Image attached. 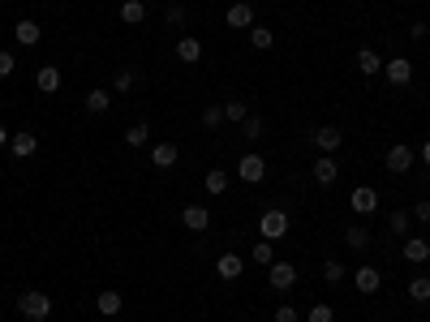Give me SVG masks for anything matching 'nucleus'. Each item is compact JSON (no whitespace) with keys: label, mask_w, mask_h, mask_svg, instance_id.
<instances>
[{"label":"nucleus","mask_w":430,"mask_h":322,"mask_svg":"<svg viewBox=\"0 0 430 322\" xmlns=\"http://www.w3.org/2000/svg\"><path fill=\"white\" fill-rule=\"evenodd\" d=\"M18 314L30 318V322H43L47 314H52V301H47V293H22L18 297Z\"/></svg>","instance_id":"f257e3e1"},{"label":"nucleus","mask_w":430,"mask_h":322,"mask_svg":"<svg viewBox=\"0 0 430 322\" xmlns=\"http://www.w3.org/2000/svg\"><path fill=\"white\" fill-rule=\"evenodd\" d=\"M259 232H263V240H284V232H289V215H284L280 206L263 211L259 215Z\"/></svg>","instance_id":"f03ea898"},{"label":"nucleus","mask_w":430,"mask_h":322,"mask_svg":"<svg viewBox=\"0 0 430 322\" xmlns=\"http://www.w3.org/2000/svg\"><path fill=\"white\" fill-rule=\"evenodd\" d=\"M237 176H241V181H246V185H259V181H263V176H267V159L250 151V155L241 159V164H237Z\"/></svg>","instance_id":"7ed1b4c3"},{"label":"nucleus","mask_w":430,"mask_h":322,"mask_svg":"<svg viewBox=\"0 0 430 322\" xmlns=\"http://www.w3.org/2000/svg\"><path fill=\"white\" fill-rule=\"evenodd\" d=\"M348 202H353V211H357V215H374V211H379V193H374L370 185H357Z\"/></svg>","instance_id":"20e7f679"},{"label":"nucleus","mask_w":430,"mask_h":322,"mask_svg":"<svg viewBox=\"0 0 430 322\" xmlns=\"http://www.w3.org/2000/svg\"><path fill=\"white\" fill-rule=\"evenodd\" d=\"M353 284H357V293H361V297H374V293H379V284H383V275H379L374 267H357V271H353Z\"/></svg>","instance_id":"39448f33"},{"label":"nucleus","mask_w":430,"mask_h":322,"mask_svg":"<svg viewBox=\"0 0 430 322\" xmlns=\"http://www.w3.org/2000/svg\"><path fill=\"white\" fill-rule=\"evenodd\" d=\"M241 271H246L241 253H219V258H215V275H219V280H241Z\"/></svg>","instance_id":"423d86ee"},{"label":"nucleus","mask_w":430,"mask_h":322,"mask_svg":"<svg viewBox=\"0 0 430 322\" xmlns=\"http://www.w3.org/2000/svg\"><path fill=\"white\" fill-rule=\"evenodd\" d=\"M267 280H272V288H280V293H289V288L297 284V267H289V262H272V271H267Z\"/></svg>","instance_id":"0eeeda50"},{"label":"nucleus","mask_w":430,"mask_h":322,"mask_svg":"<svg viewBox=\"0 0 430 322\" xmlns=\"http://www.w3.org/2000/svg\"><path fill=\"white\" fill-rule=\"evenodd\" d=\"M340 142H344V134L336 125H323V129H314V147L323 151V155H331V151H340Z\"/></svg>","instance_id":"6e6552de"},{"label":"nucleus","mask_w":430,"mask_h":322,"mask_svg":"<svg viewBox=\"0 0 430 322\" xmlns=\"http://www.w3.org/2000/svg\"><path fill=\"white\" fill-rule=\"evenodd\" d=\"M181 223H185L189 232H206V228H211V211H206V206H185Z\"/></svg>","instance_id":"1a4fd4ad"},{"label":"nucleus","mask_w":430,"mask_h":322,"mask_svg":"<svg viewBox=\"0 0 430 322\" xmlns=\"http://www.w3.org/2000/svg\"><path fill=\"white\" fill-rule=\"evenodd\" d=\"M35 86H39L43 95H56V90H60V69H56V64H39Z\"/></svg>","instance_id":"9d476101"},{"label":"nucleus","mask_w":430,"mask_h":322,"mask_svg":"<svg viewBox=\"0 0 430 322\" xmlns=\"http://www.w3.org/2000/svg\"><path fill=\"white\" fill-rule=\"evenodd\" d=\"M387 82H392V86H409V82H413V64L401 60V56L387 60Z\"/></svg>","instance_id":"9b49d317"},{"label":"nucleus","mask_w":430,"mask_h":322,"mask_svg":"<svg viewBox=\"0 0 430 322\" xmlns=\"http://www.w3.org/2000/svg\"><path fill=\"white\" fill-rule=\"evenodd\" d=\"M409 168H413V151H409V147H392V151H387V172L405 176Z\"/></svg>","instance_id":"f8f14e48"},{"label":"nucleus","mask_w":430,"mask_h":322,"mask_svg":"<svg viewBox=\"0 0 430 322\" xmlns=\"http://www.w3.org/2000/svg\"><path fill=\"white\" fill-rule=\"evenodd\" d=\"M151 164H155L159 172H168L172 164H177V142H159V147L151 151Z\"/></svg>","instance_id":"ddd939ff"},{"label":"nucleus","mask_w":430,"mask_h":322,"mask_svg":"<svg viewBox=\"0 0 430 322\" xmlns=\"http://www.w3.org/2000/svg\"><path fill=\"white\" fill-rule=\"evenodd\" d=\"M228 26H232V30H250V26H254V9L246 5V0H237V5L228 9Z\"/></svg>","instance_id":"4468645a"},{"label":"nucleus","mask_w":430,"mask_h":322,"mask_svg":"<svg viewBox=\"0 0 430 322\" xmlns=\"http://www.w3.org/2000/svg\"><path fill=\"white\" fill-rule=\"evenodd\" d=\"M9 147H13V155H18V159H30V155H35V147H39V138L30 134V129H22V134H13Z\"/></svg>","instance_id":"2eb2a0df"},{"label":"nucleus","mask_w":430,"mask_h":322,"mask_svg":"<svg viewBox=\"0 0 430 322\" xmlns=\"http://www.w3.org/2000/svg\"><path fill=\"white\" fill-rule=\"evenodd\" d=\"M336 176H340V168H336V159H331V155H323L314 164V181L318 185H336Z\"/></svg>","instance_id":"dca6fc26"},{"label":"nucleus","mask_w":430,"mask_h":322,"mask_svg":"<svg viewBox=\"0 0 430 322\" xmlns=\"http://www.w3.org/2000/svg\"><path fill=\"white\" fill-rule=\"evenodd\" d=\"M121 22L125 26H142L147 22V5H142V0H125L121 5Z\"/></svg>","instance_id":"f3484780"},{"label":"nucleus","mask_w":430,"mask_h":322,"mask_svg":"<svg viewBox=\"0 0 430 322\" xmlns=\"http://www.w3.org/2000/svg\"><path fill=\"white\" fill-rule=\"evenodd\" d=\"M405 258H409V262H426V258H430V240L426 236H409L405 240Z\"/></svg>","instance_id":"a211bd4d"},{"label":"nucleus","mask_w":430,"mask_h":322,"mask_svg":"<svg viewBox=\"0 0 430 322\" xmlns=\"http://www.w3.org/2000/svg\"><path fill=\"white\" fill-rule=\"evenodd\" d=\"M13 35H18V43H22V47H35L43 30H39V22H30V18H26V22H18V26H13Z\"/></svg>","instance_id":"6ab92c4d"},{"label":"nucleus","mask_w":430,"mask_h":322,"mask_svg":"<svg viewBox=\"0 0 430 322\" xmlns=\"http://www.w3.org/2000/svg\"><path fill=\"white\" fill-rule=\"evenodd\" d=\"M95 305H99V314H104V318H117L125 301H121V293H112V288H108V293H99V297H95Z\"/></svg>","instance_id":"aec40b11"},{"label":"nucleus","mask_w":430,"mask_h":322,"mask_svg":"<svg viewBox=\"0 0 430 322\" xmlns=\"http://www.w3.org/2000/svg\"><path fill=\"white\" fill-rule=\"evenodd\" d=\"M357 69L361 73H379L383 69V56H379L374 47H357Z\"/></svg>","instance_id":"412c9836"},{"label":"nucleus","mask_w":430,"mask_h":322,"mask_svg":"<svg viewBox=\"0 0 430 322\" xmlns=\"http://www.w3.org/2000/svg\"><path fill=\"white\" fill-rule=\"evenodd\" d=\"M177 60H181V64H194V60H202V43L185 35V39L177 43Z\"/></svg>","instance_id":"4be33fe9"},{"label":"nucleus","mask_w":430,"mask_h":322,"mask_svg":"<svg viewBox=\"0 0 430 322\" xmlns=\"http://www.w3.org/2000/svg\"><path fill=\"white\" fill-rule=\"evenodd\" d=\"M344 245H348V249H366V245H370V228H361V223H353V228L344 232Z\"/></svg>","instance_id":"5701e85b"},{"label":"nucleus","mask_w":430,"mask_h":322,"mask_svg":"<svg viewBox=\"0 0 430 322\" xmlns=\"http://www.w3.org/2000/svg\"><path fill=\"white\" fill-rule=\"evenodd\" d=\"M86 108H91V112H108V108H112V90L95 86V90L86 95Z\"/></svg>","instance_id":"b1692460"},{"label":"nucleus","mask_w":430,"mask_h":322,"mask_svg":"<svg viewBox=\"0 0 430 322\" xmlns=\"http://www.w3.org/2000/svg\"><path fill=\"white\" fill-rule=\"evenodd\" d=\"M250 43L259 47V52H267V47L276 43V35H272V30H267V26H250Z\"/></svg>","instance_id":"393cba45"},{"label":"nucleus","mask_w":430,"mask_h":322,"mask_svg":"<svg viewBox=\"0 0 430 322\" xmlns=\"http://www.w3.org/2000/svg\"><path fill=\"white\" fill-rule=\"evenodd\" d=\"M409 301H430V275L409 280Z\"/></svg>","instance_id":"a878e982"},{"label":"nucleus","mask_w":430,"mask_h":322,"mask_svg":"<svg viewBox=\"0 0 430 322\" xmlns=\"http://www.w3.org/2000/svg\"><path fill=\"white\" fill-rule=\"evenodd\" d=\"M206 193H224L228 189V172H219V168H211V172H206Z\"/></svg>","instance_id":"bb28decb"},{"label":"nucleus","mask_w":430,"mask_h":322,"mask_svg":"<svg viewBox=\"0 0 430 322\" xmlns=\"http://www.w3.org/2000/svg\"><path fill=\"white\" fill-rule=\"evenodd\" d=\"M250 258H254V262H263V267H272V262H276V253H272V240H259V245L250 249Z\"/></svg>","instance_id":"cd10ccee"},{"label":"nucleus","mask_w":430,"mask_h":322,"mask_svg":"<svg viewBox=\"0 0 430 322\" xmlns=\"http://www.w3.org/2000/svg\"><path fill=\"white\" fill-rule=\"evenodd\" d=\"M147 138H151V129H147V125L125 129V142H130V147H147Z\"/></svg>","instance_id":"c85d7f7f"},{"label":"nucleus","mask_w":430,"mask_h":322,"mask_svg":"<svg viewBox=\"0 0 430 322\" xmlns=\"http://www.w3.org/2000/svg\"><path fill=\"white\" fill-rule=\"evenodd\" d=\"M241 134H246L250 142H259V138L267 134V129H263V121H259V116H246V121H241Z\"/></svg>","instance_id":"c756f323"},{"label":"nucleus","mask_w":430,"mask_h":322,"mask_svg":"<svg viewBox=\"0 0 430 322\" xmlns=\"http://www.w3.org/2000/svg\"><path fill=\"white\" fill-rule=\"evenodd\" d=\"M306 322H336V314H331V305H323V301H318L314 310L306 314Z\"/></svg>","instance_id":"7c9ffc66"},{"label":"nucleus","mask_w":430,"mask_h":322,"mask_svg":"<svg viewBox=\"0 0 430 322\" xmlns=\"http://www.w3.org/2000/svg\"><path fill=\"white\" fill-rule=\"evenodd\" d=\"M323 280H327V284H340V280H344V267L336 262V258H331V262H323Z\"/></svg>","instance_id":"2f4dec72"},{"label":"nucleus","mask_w":430,"mask_h":322,"mask_svg":"<svg viewBox=\"0 0 430 322\" xmlns=\"http://www.w3.org/2000/svg\"><path fill=\"white\" fill-rule=\"evenodd\" d=\"M224 121H246V103L241 99H228L224 103Z\"/></svg>","instance_id":"473e14b6"},{"label":"nucleus","mask_w":430,"mask_h":322,"mask_svg":"<svg viewBox=\"0 0 430 322\" xmlns=\"http://www.w3.org/2000/svg\"><path fill=\"white\" fill-rule=\"evenodd\" d=\"M202 125L206 129H219V125H224V108H206L202 112Z\"/></svg>","instance_id":"72a5a7b5"},{"label":"nucleus","mask_w":430,"mask_h":322,"mask_svg":"<svg viewBox=\"0 0 430 322\" xmlns=\"http://www.w3.org/2000/svg\"><path fill=\"white\" fill-rule=\"evenodd\" d=\"M387 228H392V232H405V228H409V211H392Z\"/></svg>","instance_id":"f704fd0d"},{"label":"nucleus","mask_w":430,"mask_h":322,"mask_svg":"<svg viewBox=\"0 0 430 322\" xmlns=\"http://www.w3.org/2000/svg\"><path fill=\"white\" fill-rule=\"evenodd\" d=\"M13 69H18V60H13V56L5 52V47H0V77H9Z\"/></svg>","instance_id":"c9c22d12"},{"label":"nucleus","mask_w":430,"mask_h":322,"mask_svg":"<svg viewBox=\"0 0 430 322\" xmlns=\"http://www.w3.org/2000/svg\"><path fill=\"white\" fill-rule=\"evenodd\" d=\"M276 322H301V314L293 310V305H280V310H276Z\"/></svg>","instance_id":"e433bc0d"},{"label":"nucleus","mask_w":430,"mask_h":322,"mask_svg":"<svg viewBox=\"0 0 430 322\" xmlns=\"http://www.w3.org/2000/svg\"><path fill=\"white\" fill-rule=\"evenodd\" d=\"M413 219H422V223H430V198H422L418 206H413Z\"/></svg>","instance_id":"4c0bfd02"},{"label":"nucleus","mask_w":430,"mask_h":322,"mask_svg":"<svg viewBox=\"0 0 430 322\" xmlns=\"http://www.w3.org/2000/svg\"><path fill=\"white\" fill-rule=\"evenodd\" d=\"M134 86V69H121L117 73V90H130Z\"/></svg>","instance_id":"58836bf2"},{"label":"nucleus","mask_w":430,"mask_h":322,"mask_svg":"<svg viewBox=\"0 0 430 322\" xmlns=\"http://www.w3.org/2000/svg\"><path fill=\"white\" fill-rule=\"evenodd\" d=\"M168 22L181 26V22H185V9H181V5H168Z\"/></svg>","instance_id":"ea45409f"},{"label":"nucleus","mask_w":430,"mask_h":322,"mask_svg":"<svg viewBox=\"0 0 430 322\" xmlns=\"http://www.w3.org/2000/svg\"><path fill=\"white\" fill-rule=\"evenodd\" d=\"M5 142H9V125L0 121V147H5Z\"/></svg>","instance_id":"a19ab883"},{"label":"nucleus","mask_w":430,"mask_h":322,"mask_svg":"<svg viewBox=\"0 0 430 322\" xmlns=\"http://www.w3.org/2000/svg\"><path fill=\"white\" fill-rule=\"evenodd\" d=\"M422 164L430 168V142H426V147H422Z\"/></svg>","instance_id":"79ce46f5"}]
</instances>
